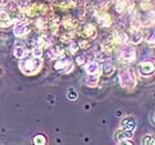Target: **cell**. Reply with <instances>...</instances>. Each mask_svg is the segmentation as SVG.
Listing matches in <instances>:
<instances>
[{
	"label": "cell",
	"instance_id": "obj_11",
	"mask_svg": "<svg viewBox=\"0 0 155 145\" xmlns=\"http://www.w3.org/2000/svg\"><path fill=\"white\" fill-rule=\"evenodd\" d=\"M114 72V65L110 64V63H107V64H104L103 67V73L107 75V77H111Z\"/></svg>",
	"mask_w": 155,
	"mask_h": 145
},
{
	"label": "cell",
	"instance_id": "obj_3",
	"mask_svg": "<svg viewBox=\"0 0 155 145\" xmlns=\"http://www.w3.org/2000/svg\"><path fill=\"white\" fill-rule=\"evenodd\" d=\"M121 58H122L123 61L125 62L133 61L135 59V51H134V49L131 48V47H126L125 49H123L122 52H121Z\"/></svg>",
	"mask_w": 155,
	"mask_h": 145
},
{
	"label": "cell",
	"instance_id": "obj_8",
	"mask_svg": "<svg viewBox=\"0 0 155 145\" xmlns=\"http://www.w3.org/2000/svg\"><path fill=\"white\" fill-rule=\"evenodd\" d=\"M10 23H11V19H10V17L8 16L6 12L0 13V26L7 27V26H9Z\"/></svg>",
	"mask_w": 155,
	"mask_h": 145
},
{
	"label": "cell",
	"instance_id": "obj_12",
	"mask_svg": "<svg viewBox=\"0 0 155 145\" xmlns=\"http://www.w3.org/2000/svg\"><path fill=\"white\" fill-rule=\"evenodd\" d=\"M35 57H38V58H41L42 57V48L41 47H39V45H37L36 48H35V50H33V53H32Z\"/></svg>",
	"mask_w": 155,
	"mask_h": 145
},
{
	"label": "cell",
	"instance_id": "obj_4",
	"mask_svg": "<svg viewBox=\"0 0 155 145\" xmlns=\"http://www.w3.org/2000/svg\"><path fill=\"white\" fill-rule=\"evenodd\" d=\"M28 25L25 22H18L16 23V26H15V29H13V31H15V35L18 37H21L23 36V35H26L27 32H28Z\"/></svg>",
	"mask_w": 155,
	"mask_h": 145
},
{
	"label": "cell",
	"instance_id": "obj_6",
	"mask_svg": "<svg viewBox=\"0 0 155 145\" xmlns=\"http://www.w3.org/2000/svg\"><path fill=\"white\" fill-rule=\"evenodd\" d=\"M85 70L89 74H95L99 72V64L97 62H89L85 65Z\"/></svg>",
	"mask_w": 155,
	"mask_h": 145
},
{
	"label": "cell",
	"instance_id": "obj_14",
	"mask_svg": "<svg viewBox=\"0 0 155 145\" xmlns=\"http://www.w3.org/2000/svg\"><path fill=\"white\" fill-rule=\"evenodd\" d=\"M140 40H141V35H140L139 32H135L134 33V36H133V38H132V41L133 42H139Z\"/></svg>",
	"mask_w": 155,
	"mask_h": 145
},
{
	"label": "cell",
	"instance_id": "obj_1",
	"mask_svg": "<svg viewBox=\"0 0 155 145\" xmlns=\"http://www.w3.org/2000/svg\"><path fill=\"white\" fill-rule=\"evenodd\" d=\"M42 65V60L38 57H35V55H29L27 57L25 55L23 58H21V61H20V69L21 71L23 72L27 75H32V74L37 73V72L40 70Z\"/></svg>",
	"mask_w": 155,
	"mask_h": 145
},
{
	"label": "cell",
	"instance_id": "obj_9",
	"mask_svg": "<svg viewBox=\"0 0 155 145\" xmlns=\"http://www.w3.org/2000/svg\"><path fill=\"white\" fill-rule=\"evenodd\" d=\"M27 50L25 48H22V47H16V49H15V55H16L18 59H21L23 58L25 55H27Z\"/></svg>",
	"mask_w": 155,
	"mask_h": 145
},
{
	"label": "cell",
	"instance_id": "obj_13",
	"mask_svg": "<svg viewBox=\"0 0 155 145\" xmlns=\"http://www.w3.org/2000/svg\"><path fill=\"white\" fill-rule=\"evenodd\" d=\"M33 141H35V143H36V144H43V143L45 142V136H42V135H37L36 139L33 140Z\"/></svg>",
	"mask_w": 155,
	"mask_h": 145
},
{
	"label": "cell",
	"instance_id": "obj_15",
	"mask_svg": "<svg viewBox=\"0 0 155 145\" xmlns=\"http://www.w3.org/2000/svg\"><path fill=\"white\" fill-rule=\"evenodd\" d=\"M1 5H2V0H0V7H1Z\"/></svg>",
	"mask_w": 155,
	"mask_h": 145
},
{
	"label": "cell",
	"instance_id": "obj_2",
	"mask_svg": "<svg viewBox=\"0 0 155 145\" xmlns=\"http://www.w3.org/2000/svg\"><path fill=\"white\" fill-rule=\"evenodd\" d=\"M121 82L124 84V87H134L135 85V77L132 70H127L123 74H121Z\"/></svg>",
	"mask_w": 155,
	"mask_h": 145
},
{
	"label": "cell",
	"instance_id": "obj_5",
	"mask_svg": "<svg viewBox=\"0 0 155 145\" xmlns=\"http://www.w3.org/2000/svg\"><path fill=\"white\" fill-rule=\"evenodd\" d=\"M141 74L142 75H149L150 73H152L153 72V65L149 62H144L141 64Z\"/></svg>",
	"mask_w": 155,
	"mask_h": 145
},
{
	"label": "cell",
	"instance_id": "obj_10",
	"mask_svg": "<svg viewBox=\"0 0 155 145\" xmlns=\"http://www.w3.org/2000/svg\"><path fill=\"white\" fill-rule=\"evenodd\" d=\"M97 81H99V77H95L94 74H89L87 79V84L89 87H95L97 84Z\"/></svg>",
	"mask_w": 155,
	"mask_h": 145
},
{
	"label": "cell",
	"instance_id": "obj_7",
	"mask_svg": "<svg viewBox=\"0 0 155 145\" xmlns=\"http://www.w3.org/2000/svg\"><path fill=\"white\" fill-rule=\"evenodd\" d=\"M71 64V60L70 59H65V60H60L54 64V68L57 70H64V69L68 68V65Z\"/></svg>",
	"mask_w": 155,
	"mask_h": 145
}]
</instances>
